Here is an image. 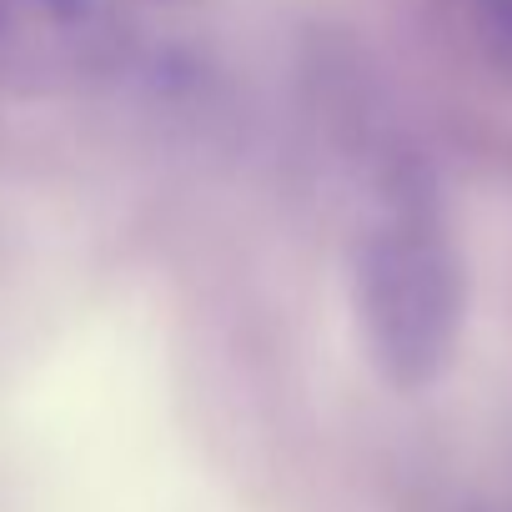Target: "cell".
<instances>
[{"label": "cell", "mask_w": 512, "mask_h": 512, "mask_svg": "<svg viewBox=\"0 0 512 512\" xmlns=\"http://www.w3.org/2000/svg\"><path fill=\"white\" fill-rule=\"evenodd\" d=\"M352 292L367 357L392 387L417 392L452 367L467 322V267L422 181H402L382 201L357 246Z\"/></svg>", "instance_id": "cell-1"}]
</instances>
